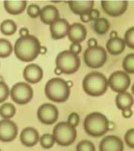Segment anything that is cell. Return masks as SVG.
<instances>
[{"label":"cell","mask_w":134,"mask_h":151,"mask_svg":"<svg viewBox=\"0 0 134 151\" xmlns=\"http://www.w3.org/2000/svg\"><path fill=\"white\" fill-rule=\"evenodd\" d=\"M40 42L36 37L28 35L18 38L14 45L16 57L22 62H32L40 54Z\"/></svg>","instance_id":"obj_1"},{"label":"cell","mask_w":134,"mask_h":151,"mask_svg":"<svg viewBox=\"0 0 134 151\" xmlns=\"http://www.w3.org/2000/svg\"><path fill=\"white\" fill-rule=\"evenodd\" d=\"M84 128L88 135L98 138L108 132L110 122L104 114L94 112L86 115L84 122Z\"/></svg>","instance_id":"obj_2"},{"label":"cell","mask_w":134,"mask_h":151,"mask_svg":"<svg viewBox=\"0 0 134 151\" xmlns=\"http://www.w3.org/2000/svg\"><path fill=\"white\" fill-rule=\"evenodd\" d=\"M82 86L84 91L89 96H102L107 91V79L101 72H90L83 80Z\"/></svg>","instance_id":"obj_3"},{"label":"cell","mask_w":134,"mask_h":151,"mask_svg":"<svg viewBox=\"0 0 134 151\" xmlns=\"http://www.w3.org/2000/svg\"><path fill=\"white\" fill-rule=\"evenodd\" d=\"M70 88L66 81L62 78H54L49 80L45 86V96L55 103H63L70 96Z\"/></svg>","instance_id":"obj_4"},{"label":"cell","mask_w":134,"mask_h":151,"mask_svg":"<svg viewBox=\"0 0 134 151\" xmlns=\"http://www.w3.org/2000/svg\"><path fill=\"white\" fill-rule=\"evenodd\" d=\"M55 142L60 146H69L75 142L77 130L66 122H59L55 125L52 133Z\"/></svg>","instance_id":"obj_5"},{"label":"cell","mask_w":134,"mask_h":151,"mask_svg":"<svg viewBox=\"0 0 134 151\" xmlns=\"http://www.w3.org/2000/svg\"><path fill=\"white\" fill-rule=\"evenodd\" d=\"M56 68L59 69L63 74L72 75L75 73L81 66V59L69 51L61 52L55 60Z\"/></svg>","instance_id":"obj_6"},{"label":"cell","mask_w":134,"mask_h":151,"mask_svg":"<svg viewBox=\"0 0 134 151\" xmlns=\"http://www.w3.org/2000/svg\"><path fill=\"white\" fill-rule=\"evenodd\" d=\"M107 60L106 50L102 46L88 48L84 54L85 64L91 69H98L103 66Z\"/></svg>","instance_id":"obj_7"},{"label":"cell","mask_w":134,"mask_h":151,"mask_svg":"<svg viewBox=\"0 0 134 151\" xmlns=\"http://www.w3.org/2000/svg\"><path fill=\"white\" fill-rule=\"evenodd\" d=\"M13 101L19 105L27 104L34 96L32 87L25 82H19L13 86L10 92Z\"/></svg>","instance_id":"obj_8"},{"label":"cell","mask_w":134,"mask_h":151,"mask_svg":"<svg viewBox=\"0 0 134 151\" xmlns=\"http://www.w3.org/2000/svg\"><path fill=\"white\" fill-rule=\"evenodd\" d=\"M130 83V77L123 71L114 72L107 79L108 86L117 93L126 92L129 89Z\"/></svg>","instance_id":"obj_9"},{"label":"cell","mask_w":134,"mask_h":151,"mask_svg":"<svg viewBox=\"0 0 134 151\" xmlns=\"http://www.w3.org/2000/svg\"><path fill=\"white\" fill-rule=\"evenodd\" d=\"M37 119L41 123L46 125L53 124L58 121L59 111L56 106L52 104H43L41 105L37 112Z\"/></svg>","instance_id":"obj_10"},{"label":"cell","mask_w":134,"mask_h":151,"mask_svg":"<svg viewBox=\"0 0 134 151\" xmlns=\"http://www.w3.org/2000/svg\"><path fill=\"white\" fill-rule=\"evenodd\" d=\"M18 134V127L10 119H2L0 121V141L10 142L17 138Z\"/></svg>","instance_id":"obj_11"},{"label":"cell","mask_w":134,"mask_h":151,"mask_svg":"<svg viewBox=\"0 0 134 151\" xmlns=\"http://www.w3.org/2000/svg\"><path fill=\"white\" fill-rule=\"evenodd\" d=\"M102 7L107 15L113 17L124 14L128 6V1H102Z\"/></svg>","instance_id":"obj_12"},{"label":"cell","mask_w":134,"mask_h":151,"mask_svg":"<svg viewBox=\"0 0 134 151\" xmlns=\"http://www.w3.org/2000/svg\"><path fill=\"white\" fill-rule=\"evenodd\" d=\"M43 77V71L37 64L31 63L25 66L23 70V78L27 82L32 84L39 83Z\"/></svg>","instance_id":"obj_13"},{"label":"cell","mask_w":134,"mask_h":151,"mask_svg":"<svg viewBox=\"0 0 134 151\" xmlns=\"http://www.w3.org/2000/svg\"><path fill=\"white\" fill-rule=\"evenodd\" d=\"M124 143L116 136H107L102 140L99 145L100 151H124Z\"/></svg>","instance_id":"obj_14"},{"label":"cell","mask_w":134,"mask_h":151,"mask_svg":"<svg viewBox=\"0 0 134 151\" xmlns=\"http://www.w3.org/2000/svg\"><path fill=\"white\" fill-rule=\"evenodd\" d=\"M69 22L65 19L59 18L50 25V32L54 40H61L67 35L69 29Z\"/></svg>","instance_id":"obj_15"},{"label":"cell","mask_w":134,"mask_h":151,"mask_svg":"<svg viewBox=\"0 0 134 151\" xmlns=\"http://www.w3.org/2000/svg\"><path fill=\"white\" fill-rule=\"evenodd\" d=\"M87 31L84 25L82 24L75 22L72 25H69L67 35L69 37V40L73 43H80L84 41L86 37Z\"/></svg>","instance_id":"obj_16"},{"label":"cell","mask_w":134,"mask_h":151,"mask_svg":"<svg viewBox=\"0 0 134 151\" xmlns=\"http://www.w3.org/2000/svg\"><path fill=\"white\" fill-rule=\"evenodd\" d=\"M19 139L21 143L25 146L34 147L40 140L39 132L34 127H25L21 132Z\"/></svg>","instance_id":"obj_17"},{"label":"cell","mask_w":134,"mask_h":151,"mask_svg":"<svg viewBox=\"0 0 134 151\" xmlns=\"http://www.w3.org/2000/svg\"><path fill=\"white\" fill-rule=\"evenodd\" d=\"M40 19L43 23L51 25L60 18V12L56 7L52 5L44 6L40 10Z\"/></svg>","instance_id":"obj_18"},{"label":"cell","mask_w":134,"mask_h":151,"mask_svg":"<svg viewBox=\"0 0 134 151\" xmlns=\"http://www.w3.org/2000/svg\"><path fill=\"white\" fill-rule=\"evenodd\" d=\"M69 8L76 15L89 13L93 8L95 2L91 1H69L68 2Z\"/></svg>","instance_id":"obj_19"},{"label":"cell","mask_w":134,"mask_h":151,"mask_svg":"<svg viewBox=\"0 0 134 151\" xmlns=\"http://www.w3.org/2000/svg\"><path fill=\"white\" fill-rule=\"evenodd\" d=\"M125 41L122 38L114 37L110 38L107 42L106 48L110 55H119L122 54L125 49Z\"/></svg>","instance_id":"obj_20"},{"label":"cell","mask_w":134,"mask_h":151,"mask_svg":"<svg viewBox=\"0 0 134 151\" xmlns=\"http://www.w3.org/2000/svg\"><path fill=\"white\" fill-rule=\"evenodd\" d=\"M115 105L118 109L122 111L130 109L133 105V97L128 92L119 93L115 97Z\"/></svg>","instance_id":"obj_21"},{"label":"cell","mask_w":134,"mask_h":151,"mask_svg":"<svg viewBox=\"0 0 134 151\" xmlns=\"http://www.w3.org/2000/svg\"><path fill=\"white\" fill-rule=\"evenodd\" d=\"M27 6L26 1H4V7L7 12L12 15H18L23 12Z\"/></svg>","instance_id":"obj_22"},{"label":"cell","mask_w":134,"mask_h":151,"mask_svg":"<svg viewBox=\"0 0 134 151\" xmlns=\"http://www.w3.org/2000/svg\"><path fill=\"white\" fill-rule=\"evenodd\" d=\"M110 28L109 21L105 18H98L94 21L93 29L95 32L100 35H105Z\"/></svg>","instance_id":"obj_23"},{"label":"cell","mask_w":134,"mask_h":151,"mask_svg":"<svg viewBox=\"0 0 134 151\" xmlns=\"http://www.w3.org/2000/svg\"><path fill=\"white\" fill-rule=\"evenodd\" d=\"M17 30V25L11 19H5L0 25V31L3 35L10 36L14 35Z\"/></svg>","instance_id":"obj_24"},{"label":"cell","mask_w":134,"mask_h":151,"mask_svg":"<svg viewBox=\"0 0 134 151\" xmlns=\"http://www.w3.org/2000/svg\"><path fill=\"white\" fill-rule=\"evenodd\" d=\"M17 112L15 106L11 103L2 104L0 106V116L3 119H10L15 115Z\"/></svg>","instance_id":"obj_25"},{"label":"cell","mask_w":134,"mask_h":151,"mask_svg":"<svg viewBox=\"0 0 134 151\" xmlns=\"http://www.w3.org/2000/svg\"><path fill=\"white\" fill-rule=\"evenodd\" d=\"M11 42L6 39H0V58H8L13 52Z\"/></svg>","instance_id":"obj_26"},{"label":"cell","mask_w":134,"mask_h":151,"mask_svg":"<svg viewBox=\"0 0 134 151\" xmlns=\"http://www.w3.org/2000/svg\"><path fill=\"white\" fill-rule=\"evenodd\" d=\"M124 70L127 74H134V54H129L124 58L122 63Z\"/></svg>","instance_id":"obj_27"},{"label":"cell","mask_w":134,"mask_h":151,"mask_svg":"<svg viewBox=\"0 0 134 151\" xmlns=\"http://www.w3.org/2000/svg\"><path fill=\"white\" fill-rule=\"evenodd\" d=\"M40 145L45 149H50L54 146L55 144V139L52 134L45 133L43 134L40 139Z\"/></svg>","instance_id":"obj_28"},{"label":"cell","mask_w":134,"mask_h":151,"mask_svg":"<svg viewBox=\"0 0 134 151\" xmlns=\"http://www.w3.org/2000/svg\"><path fill=\"white\" fill-rule=\"evenodd\" d=\"M76 151H95V147L90 141L82 140L77 145Z\"/></svg>","instance_id":"obj_29"},{"label":"cell","mask_w":134,"mask_h":151,"mask_svg":"<svg viewBox=\"0 0 134 151\" xmlns=\"http://www.w3.org/2000/svg\"><path fill=\"white\" fill-rule=\"evenodd\" d=\"M125 45H128L131 49H134V28L131 27L126 31L125 35Z\"/></svg>","instance_id":"obj_30"},{"label":"cell","mask_w":134,"mask_h":151,"mask_svg":"<svg viewBox=\"0 0 134 151\" xmlns=\"http://www.w3.org/2000/svg\"><path fill=\"white\" fill-rule=\"evenodd\" d=\"M10 95V89L6 83L0 81V104L5 102Z\"/></svg>","instance_id":"obj_31"},{"label":"cell","mask_w":134,"mask_h":151,"mask_svg":"<svg viewBox=\"0 0 134 151\" xmlns=\"http://www.w3.org/2000/svg\"><path fill=\"white\" fill-rule=\"evenodd\" d=\"M40 8L37 5H28L27 8V13L28 16L31 18H37L38 17L40 14Z\"/></svg>","instance_id":"obj_32"},{"label":"cell","mask_w":134,"mask_h":151,"mask_svg":"<svg viewBox=\"0 0 134 151\" xmlns=\"http://www.w3.org/2000/svg\"><path fill=\"white\" fill-rule=\"evenodd\" d=\"M125 141L126 142L128 147L132 149L134 148V129L131 128V129H128L126 132L125 135Z\"/></svg>","instance_id":"obj_33"},{"label":"cell","mask_w":134,"mask_h":151,"mask_svg":"<svg viewBox=\"0 0 134 151\" xmlns=\"http://www.w3.org/2000/svg\"><path fill=\"white\" fill-rule=\"evenodd\" d=\"M67 123L73 127H76L80 122V116L77 112H72L68 117Z\"/></svg>","instance_id":"obj_34"},{"label":"cell","mask_w":134,"mask_h":151,"mask_svg":"<svg viewBox=\"0 0 134 151\" xmlns=\"http://www.w3.org/2000/svg\"><path fill=\"white\" fill-rule=\"evenodd\" d=\"M81 50H82V46H81V44L73 42V43L70 45V50H69V52H72L74 55H78L81 52Z\"/></svg>","instance_id":"obj_35"},{"label":"cell","mask_w":134,"mask_h":151,"mask_svg":"<svg viewBox=\"0 0 134 151\" xmlns=\"http://www.w3.org/2000/svg\"><path fill=\"white\" fill-rule=\"evenodd\" d=\"M89 17H90L91 20H96L98 18H100V11L97 9H94L92 8L90 11L89 12Z\"/></svg>","instance_id":"obj_36"},{"label":"cell","mask_w":134,"mask_h":151,"mask_svg":"<svg viewBox=\"0 0 134 151\" xmlns=\"http://www.w3.org/2000/svg\"><path fill=\"white\" fill-rule=\"evenodd\" d=\"M80 19H81V20L83 22H84V23H87L89 21H91L89 13H86V14H82V15L80 16Z\"/></svg>","instance_id":"obj_37"},{"label":"cell","mask_w":134,"mask_h":151,"mask_svg":"<svg viewBox=\"0 0 134 151\" xmlns=\"http://www.w3.org/2000/svg\"><path fill=\"white\" fill-rule=\"evenodd\" d=\"M88 48H93L98 46V42L95 38H89L87 42Z\"/></svg>","instance_id":"obj_38"},{"label":"cell","mask_w":134,"mask_h":151,"mask_svg":"<svg viewBox=\"0 0 134 151\" xmlns=\"http://www.w3.org/2000/svg\"><path fill=\"white\" fill-rule=\"evenodd\" d=\"M122 115L125 119H130L133 115V111L131 109H127L122 111Z\"/></svg>","instance_id":"obj_39"},{"label":"cell","mask_w":134,"mask_h":151,"mask_svg":"<svg viewBox=\"0 0 134 151\" xmlns=\"http://www.w3.org/2000/svg\"><path fill=\"white\" fill-rule=\"evenodd\" d=\"M19 35H20V37H26L28 35H29V31L28 29H27L26 28H22L19 30Z\"/></svg>","instance_id":"obj_40"},{"label":"cell","mask_w":134,"mask_h":151,"mask_svg":"<svg viewBox=\"0 0 134 151\" xmlns=\"http://www.w3.org/2000/svg\"><path fill=\"white\" fill-rule=\"evenodd\" d=\"M47 53V48L45 46H40V55H45Z\"/></svg>","instance_id":"obj_41"},{"label":"cell","mask_w":134,"mask_h":151,"mask_svg":"<svg viewBox=\"0 0 134 151\" xmlns=\"http://www.w3.org/2000/svg\"><path fill=\"white\" fill-rule=\"evenodd\" d=\"M110 38H114V37H118V34L115 31H112L110 34Z\"/></svg>","instance_id":"obj_42"},{"label":"cell","mask_w":134,"mask_h":151,"mask_svg":"<svg viewBox=\"0 0 134 151\" xmlns=\"http://www.w3.org/2000/svg\"><path fill=\"white\" fill-rule=\"evenodd\" d=\"M54 72H55V75H61L63 74L62 72H61L59 69H58V68H55V70H54Z\"/></svg>","instance_id":"obj_43"},{"label":"cell","mask_w":134,"mask_h":151,"mask_svg":"<svg viewBox=\"0 0 134 151\" xmlns=\"http://www.w3.org/2000/svg\"><path fill=\"white\" fill-rule=\"evenodd\" d=\"M66 84L69 88H71L72 86H73V82H72V81H66Z\"/></svg>","instance_id":"obj_44"},{"label":"cell","mask_w":134,"mask_h":151,"mask_svg":"<svg viewBox=\"0 0 134 151\" xmlns=\"http://www.w3.org/2000/svg\"><path fill=\"white\" fill-rule=\"evenodd\" d=\"M132 92H133V86H132Z\"/></svg>","instance_id":"obj_45"},{"label":"cell","mask_w":134,"mask_h":151,"mask_svg":"<svg viewBox=\"0 0 134 151\" xmlns=\"http://www.w3.org/2000/svg\"><path fill=\"white\" fill-rule=\"evenodd\" d=\"M0 151H2V150H1V149H0Z\"/></svg>","instance_id":"obj_46"}]
</instances>
